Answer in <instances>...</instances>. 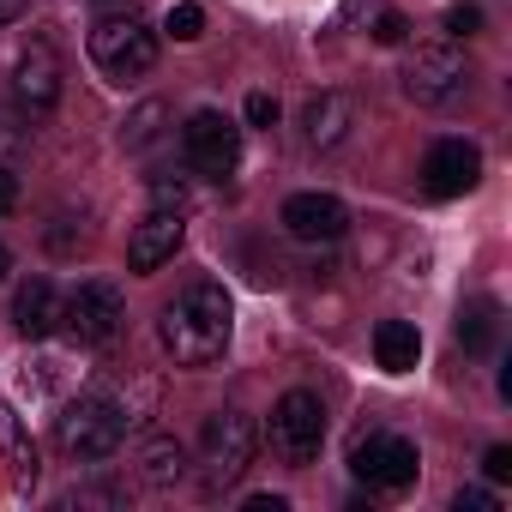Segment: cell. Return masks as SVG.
Segmentation results:
<instances>
[{
    "label": "cell",
    "instance_id": "44dd1931",
    "mask_svg": "<svg viewBox=\"0 0 512 512\" xmlns=\"http://www.w3.org/2000/svg\"><path fill=\"white\" fill-rule=\"evenodd\" d=\"M494 332H500V320H494V302H476V308L458 320V338H464V350H488V344H494Z\"/></svg>",
    "mask_w": 512,
    "mask_h": 512
},
{
    "label": "cell",
    "instance_id": "4fadbf2b",
    "mask_svg": "<svg viewBox=\"0 0 512 512\" xmlns=\"http://www.w3.org/2000/svg\"><path fill=\"white\" fill-rule=\"evenodd\" d=\"M181 235H187V223H181V211H163V205H151L145 211V223L133 229V241H127V266L145 278V272H157V266H169L175 260V247H181Z\"/></svg>",
    "mask_w": 512,
    "mask_h": 512
},
{
    "label": "cell",
    "instance_id": "cb8c5ba5",
    "mask_svg": "<svg viewBox=\"0 0 512 512\" xmlns=\"http://www.w3.org/2000/svg\"><path fill=\"white\" fill-rule=\"evenodd\" d=\"M151 205H163V211H181V205H187V187L157 175V181H151Z\"/></svg>",
    "mask_w": 512,
    "mask_h": 512
},
{
    "label": "cell",
    "instance_id": "9c48e42d",
    "mask_svg": "<svg viewBox=\"0 0 512 512\" xmlns=\"http://www.w3.org/2000/svg\"><path fill=\"white\" fill-rule=\"evenodd\" d=\"M121 320H127V302H121V290H115L109 278L79 284V290L67 296V314H61V326H67L79 344H109V338L121 332Z\"/></svg>",
    "mask_w": 512,
    "mask_h": 512
},
{
    "label": "cell",
    "instance_id": "9a60e30c",
    "mask_svg": "<svg viewBox=\"0 0 512 512\" xmlns=\"http://www.w3.org/2000/svg\"><path fill=\"white\" fill-rule=\"evenodd\" d=\"M61 314H67V302L55 296L49 278H31V284L13 290V326H19L25 338H49V332L61 326Z\"/></svg>",
    "mask_w": 512,
    "mask_h": 512
},
{
    "label": "cell",
    "instance_id": "ba28073f",
    "mask_svg": "<svg viewBox=\"0 0 512 512\" xmlns=\"http://www.w3.org/2000/svg\"><path fill=\"white\" fill-rule=\"evenodd\" d=\"M181 157H187V169L223 181V175L241 163V127H235L229 115H217V109H199V115H187V127H181Z\"/></svg>",
    "mask_w": 512,
    "mask_h": 512
},
{
    "label": "cell",
    "instance_id": "7402d4cb",
    "mask_svg": "<svg viewBox=\"0 0 512 512\" xmlns=\"http://www.w3.org/2000/svg\"><path fill=\"white\" fill-rule=\"evenodd\" d=\"M410 37V25H404V13H392V7H374V43H386V49H398Z\"/></svg>",
    "mask_w": 512,
    "mask_h": 512
},
{
    "label": "cell",
    "instance_id": "277c9868",
    "mask_svg": "<svg viewBox=\"0 0 512 512\" xmlns=\"http://www.w3.org/2000/svg\"><path fill=\"white\" fill-rule=\"evenodd\" d=\"M253 446H260V428H253L247 410H217L199 428V464H205V488H229L241 482V470L253 464Z\"/></svg>",
    "mask_w": 512,
    "mask_h": 512
},
{
    "label": "cell",
    "instance_id": "30bf717a",
    "mask_svg": "<svg viewBox=\"0 0 512 512\" xmlns=\"http://www.w3.org/2000/svg\"><path fill=\"white\" fill-rule=\"evenodd\" d=\"M482 181V151L470 145V139H440V145H428V157H422V187L434 193V199H458V193H470Z\"/></svg>",
    "mask_w": 512,
    "mask_h": 512
},
{
    "label": "cell",
    "instance_id": "ffe728a7",
    "mask_svg": "<svg viewBox=\"0 0 512 512\" xmlns=\"http://www.w3.org/2000/svg\"><path fill=\"white\" fill-rule=\"evenodd\" d=\"M163 121H169V103H139L133 121H127V151H145L163 133Z\"/></svg>",
    "mask_w": 512,
    "mask_h": 512
},
{
    "label": "cell",
    "instance_id": "83f0119b",
    "mask_svg": "<svg viewBox=\"0 0 512 512\" xmlns=\"http://www.w3.org/2000/svg\"><path fill=\"white\" fill-rule=\"evenodd\" d=\"M7 211H19V175L0 169V217H7Z\"/></svg>",
    "mask_w": 512,
    "mask_h": 512
},
{
    "label": "cell",
    "instance_id": "ac0fdd59",
    "mask_svg": "<svg viewBox=\"0 0 512 512\" xmlns=\"http://www.w3.org/2000/svg\"><path fill=\"white\" fill-rule=\"evenodd\" d=\"M0 452H7L13 482H19V488H31V482H37V446H31V434L19 428V410H13V404H0Z\"/></svg>",
    "mask_w": 512,
    "mask_h": 512
},
{
    "label": "cell",
    "instance_id": "1f68e13d",
    "mask_svg": "<svg viewBox=\"0 0 512 512\" xmlns=\"http://www.w3.org/2000/svg\"><path fill=\"white\" fill-rule=\"evenodd\" d=\"M7 272H13V253H7V241H0V284H7Z\"/></svg>",
    "mask_w": 512,
    "mask_h": 512
},
{
    "label": "cell",
    "instance_id": "f546056e",
    "mask_svg": "<svg viewBox=\"0 0 512 512\" xmlns=\"http://www.w3.org/2000/svg\"><path fill=\"white\" fill-rule=\"evenodd\" d=\"M31 13V0H0V31H7V25H19Z\"/></svg>",
    "mask_w": 512,
    "mask_h": 512
},
{
    "label": "cell",
    "instance_id": "5bb4252c",
    "mask_svg": "<svg viewBox=\"0 0 512 512\" xmlns=\"http://www.w3.org/2000/svg\"><path fill=\"white\" fill-rule=\"evenodd\" d=\"M350 127H356V103H350L344 91L308 97V109H302V139H308L314 151H338V145L350 139Z\"/></svg>",
    "mask_w": 512,
    "mask_h": 512
},
{
    "label": "cell",
    "instance_id": "4dcf8cb0",
    "mask_svg": "<svg viewBox=\"0 0 512 512\" xmlns=\"http://www.w3.org/2000/svg\"><path fill=\"white\" fill-rule=\"evenodd\" d=\"M97 13H133V0H91Z\"/></svg>",
    "mask_w": 512,
    "mask_h": 512
},
{
    "label": "cell",
    "instance_id": "6da1fadb",
    "mask_svg": "<svg viewBox=\"0 0 512 512\" xmlns=\"http://www.w3.org/2000/svg\"><path fill=\"white\" fill-rule=\"evenodd\" d=\"M235 332V302L223 284H187L163 314H157V344L175 356V368H205L229 350Z\"/></svg>",
    "mask_w": 512,
    "mask_h": 512
},
{
    "label": "cell",
    "instance_id": "8fae6325",
    "mask_svg": "<svg viewBox=\"0 0 512 512\" xmlns=\"http://www.w3.org/2000/svg\"><path fill=\"white\" fill-rule=\"evenodd\" d=\"M278 223H284V235H296V241H338V235L350 229V211H344V199H332V193H290L284 211H278Z\"/></svg>",
    "mask_w": 512,
    "mask_h": 512
},
{
    "label": "cell",
    "instance_id": "5b68a950",
    "mask_svg": "<svg viewBox=\"0 0 512 512\" xmlns=\"http://www.w3.org/2000/svg\"><path fill=\"white\" fill-rule=\"evenodd\" d=\"M272 452L284 458V464H314L320 458V446H326V404H320V392H308V386H296V392H284L278 404H272Z\"/></svg>",
    "mask_w": 512,
    "mask_h": 512
},
{
    "label": "cell",
    "instance_id": "2e32d148",
    "mask_svg": "<svg viewBox=\"0 0 512 512\" xmlns=\"http://www.w3.org/2000/svg\"><path fill=\"white\" fill-rule=\"evenodd\" d=\"M374 362H380L386 374H410V368L422 362V332H416L410 320H380V326H374Z\"/></svg>",
    "mask_w": 512,
    "mask_h": 512
},
{
    "label": "cell",
    "instance_id": "484cf974",
    "mask_svg": "<svg viewBox=\"0 0 512 512\" xmlns=\"http://www.w3.org/2000/svg\"><path fill=\"white\" fill-rule=\"evenodd\" d=\"M482 470H488V482H512V446H488Z\"/></svg>",
    "mask_w": 512,
    "mask_h": 512
},
{
    "label": "cell",
    "instance_id": "f1b7e54d",
    "mask_svg": "<svg viewBox=\"0 0 512 512\" xmlns=\"http://www.w3.org/2000/svg\"><path fill=\"white\" fill-rule=\"evenodd\" d=\"M247 512H290L284 494H247Z\"/></svg>",
    "mask_w": 512,
    "mask_h": 512
},
{
    "label": "cell",
    "instance_id": "7c38bea8",
    "mask_svg": "<svg viewBox=\"0 0 512 512\" xmlns=\"http://www.w3.org/2000/svg\"><path fill=\"white\" fill-rule=\"evenodd\" d=\"M13 91H19V103L31 109V115H49L55 103H61V55H55V43H31L25 55H19V67H13Z\"/></svg>",
    "mask_w": 512,
    "mask_h": 512
},
{
    "label": "cell",
    "instance_id": "d6986e66",
    "mask_svg": "<svg viewBox=\"0 0 512 512\" xmlns=\"http://www.w3.org/2000/svg\"><path fill=\"white\" fill-rule=\"evenodd\" d=\"M163 31L175 43H199L205 37V7H199V0H175V7L163 13Z\"/></svg>",
    "mask_w": 512,
    "mask_h": 512
},
{
    "label": "cell",
    "instance_id": "7a4b0ae2",
    "mask_svg": "<svg viewBox=\"0 0 512 512\" xmlns=\"http://www.w3.org/2000/svg\"><path fill=\"white\" fill-rule=\"evenodd\" d=\"M91 61L103 79L115 85H133L157 67V31L139 19V13H103L91 25Z\"/></svg>",
    "mask_w": 512,
    "mask_h": 512
},
{
    "label": "cell",
    "instance_id": "4316f807",
    "mask_svg": "<svg viewBox=\"0 0 512 512\" xmlns=\"http://www.w3.org/2000/svg\"><path fill=\"white\" fill-rule=\"evenodd\" d=\"M458 512H494V494L488 488H458Z\"/></svg>",
    "mask_w": 512,
    "mask_h": 512
},
{
    "label": "cell",
    "instance_id": "603a6c76",
    "mask_svg": "<svg viewBox=\"0 0 512 512\" xmlns=\"http://www.w3.org/2000/svg\"><path fill=\"white\" fill-rule=\"evenodd\" d=\"M241 115H247V127H278V97L272 91H253Z\"/></svg>",
    "mask_w": 512,
    "mask_h": 512
},
{
    "label": "cell",
    "instance_id": "e0dca14e",
    "mask_svg": "<svg viewBox=\"0 0 512 512\" xmlns=\"http://www.w3.org/2000/svg\"><path fill=\"white\" fill-rule=\"evenodd\" d=\"M133 464H139V476H145L151 488H175V482L187 476V452H181L169 434H145L139 452H133Z\"/></svg>",
    "mask_w": 512,
    "mask_h": 512
},
{
    "label": "cell",
    "instance_id": "d4e9b609",
    "mask_svg": "<svg viewBox=\"0 0 512 512\" xmlns=\"http://www.w3.org/2000/svg\"><path fill=\"white\" fill-rule=\"evenodd\" d=\"M446 31H452V37H476V31H482V13H476V7H452V13H446Z\"/></svg>",
    "mask_w": 512,
    "mask_h": 512
},
{
    "label": "cell",
    "instance_id": "3957f363",
    "mask_svg": "<svg viewBox=\"0 0 512 512\" xmlns=\"http://www.w3.org/2000/svg\"><path fill=\"white\" fill-rule=\"evenodd\" d=\"M121 440H127V404L121 398L85 392L55 416V446L67 458H109V452H121Z\"/></svg>",
    "mask_w": 512,
    "mask_h": 512
},
{
    "label": "cell",
    "instance_id": "52a82bcc",
    "mask_svg": "<svg viewBox=\"0 0 512 512\" xmlns=\"http://www.w3.org/2000/svg\"><path fill=\"white\" fill-rule=\"evenodd\" d=\"M464 85H470V61H464L458 43H422V49L404 61V91H410V103H422V109L452 103Z\"/></svg>",
    "mask_w": 512,
    "mask_h": 512
},
{
    "label": "cell",
    "instance_id": "8992f818",
    "mask_svg": "<svg viewBox=\"0 0 512 512\" xmlns=\"http://www.w3.org/2000/svg\"><path fill=\"white\" fill-rule=\"evenodd\" d=\"M416 470H422V458H416V446H410L404 434L368 428V434H356V440H350V476H356V482H368V488L398 494V488H410V482H416Z\"/></svg>",
    "mask_w": 512,
    "mask_h": 512
}]
</instances>
